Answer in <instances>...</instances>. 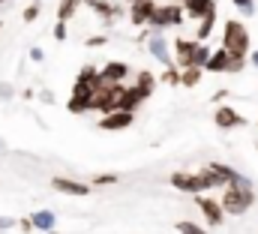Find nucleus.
I'll list each match as a JSON object with an SVG mask.
<instances>
[{
    "label": "nucleus",
    "instance_id": "nucleus-33",
    "mask_svg": "<svg viewBox=\"0 0 258 234\" xmlns=\"http://www.w3.org/2000/svg\"><path fill=\"white\" fill-rule=\"evenodd\" d=\"M18 225V219H12V216H0V231H6V228H15Z\"/></svg>",
    "mask_w": 258,
    "mask_h": 234
},
{
    "label": "nucleus",
    "instance_id": "nucleus-20",
    "mask_svg": "<svg viewBox=\"0 0 258 234\" xmlns=\"http://www.w3.org/2000/svg\"><path fill=\"white\" fill-rule=\"evenodd\" d=\"M201 75H204L201 66H183V69H180V87H198Z\"/></svg>",
    "mask_w": 258,
    "mask_h": 234
},
{
    "label": "nucleus",
    "instance_id": "nucleus-21",
    "mask_svg": "<svg viewBox=\"0 0 258 234\" xmlns=\"http://www.w3.org/2000/svg\"><path fill=\"white\" fill-rule=\"evenodd\" d=\"M84 6V0H60L57 3V21H69L75 18V12Z\"/></svg>",
    "mask_w": 258,
    "mask_h": 234
},
{
    "label": "nucleus",
    "instance_id": "nucleus-38",
    "mask_svg": "<svg viewBox=\"0 0 258 234\" xmlns=\"http://www.w3.org/2000/svg\"><path fill=\"white\" fill-rule=\"evenodd\" d=\"M225 96H228V90H216V93H213V102H222Z\"/></svg>",
    "mask_w": 258,
    "mask_h": 234
},
{
    "label": "nucleus",
    "instance_id": "nucleus-34",
    "mask_svg": "<svg viewBox=\"0 0 258 234\" xmlns=\"http://www.w3.org/2000/svg\"><path fill=\"white\" fill-rule=\"evenodd\" d=\"M18 228H21V234H33V222H30V216H27V219H18Z\"/></svg>",
    "mask_w": 258,
    "mask_h": 234
},
{
    "label": "nucleus",
    "instance_id": "nucleus-26",
    "mask_svg": "<svg viewBox=\"0 0 258 234\" xmlns=\"http://www.w3.org/2000/svg\"><path fill=\"white\" fill-rule=\"evenodd\" d=\"M39 12H42V3H39V0H33L30 6H24V12H21V21H24V24H33V21L39 18Z\"/></svg>",
    "mask_w": 258,
    "mask_h": 234
},
{
    "label": "nucleus",
    "instance_id": "nucleus-30",
    "mask_svg": "<svg viewBox=\"0 0 258 234\" xmlns=\"http://www.w3.org/2000/svg\"><path fill=\"white\" fill-rule=\"evenodd\" d=\"M243 15H255V0H231Z\"/></svg>",
    "mask_w": 258,
    "mask_h": 234
},
{
    "label": "nucleus",
    "instance_id": "nucleus-14",
    "mask_svg": "<svg viewBox=\"0 0 258 234\" xmlns=\"http://www.w3.org/2000/svg\"><path fill=\"white\" fill-rule=\"evenodd\" d=\"M183 12L192 21H198V18H204L210 12H216V0H183Z\"/></svg>",
    "mask_w": 258,
    "mask_h": 234
},
{
    "label": "nucleus",
    "instance_id": "nucleus-32",
    "mask_svg": "<svg viewBox=\"0 0 258 234\" xmlns=\"http://www.w3.org/2000/svg\"><path fill=\"white\" fill-rule=\"evenodd\" d=\"M66 36H69L66 21H57V24H54V39H57V42H66Z\"/></svg>",
    "mask_w": 258,
    "mask_h": 234
},
{
    "label": "nucleus",
    "instance_id": "nucleus-37",
    "mask_svg": "<svg viewBox=\"0 0 258 234\" xmlns=\"http://www.w3.org/2000/svg\"><path fill=\"white\" fill-rule=\"evenodd\" d=\"M12 96V87H6V84H0V99H9Z\"/></svg>",
    "mask_w": 258,
    "mask_h": 234
},
{
    "label": "nucleus",
    "instance_id": "nucleus-10",
    "mask_svg": "<svg viewBox=\"0 0 258 234\" xmlns=\"http://www.w3.org/2000/svg\"><path fill=\"white\" fill-rule=\"evenodd\" d=\"M126 78H129V63H120V60H108L99 69V81H105V84H120Z\"/></svg>",
    "mask_w": 258,
    "mask_h": 234
},
{
    "label": "nucleus",
    "instance_id": "nucleus-29",
    "mask_svg": "<svg viewBox=\"0 0 258 234\" xmlns=\"http://www.w3.org/2000/svg\"><path fill=\"white\" fill-rule=\"evenodd\" d=\"M243 66H246V57H240V54H231V60H228V72H231V75L243 72Z\"/></svg>",
    "mask_w": 258,
    "mask_h": 234
},
{
    "label": "nucleus",
    "instance_id": "nucleus-9",
    "mask_svg": "<svg viewBox=\"0 0 258 234\" xmlns=\"http://www.w3.org/2000/svg\"><path fill=\"white\" fill-rule=\"evenodd\" d=\"M213 123L219 129H234V126H246V117L240 114L237 108H231V105H219L213 111Z\"/></svg>",
    "mask_w": 258,
    "mask_h": 234
},
{
    "label": "nucleus",
    "instance_id": "nucleus-24",
    "mask_svg": "<svg viewBox=\"0 0 258 234\" xmlns=\"http://www.w3.org/2000/svg\"><path fill=\"white\" fill-rule=\"evenodd\" d=\"M162 81L171 84V87H180V66H177V63H168L165 72H162Z\"/></svg>",
    "mask_w": 258,
    "mask_h": 234
},
{
    "label": "nucleus",
    "instance_id": "nucleus-19",
    "mask_svg": "<svg viewBox=\"0 0 258 234\" xmlns=\"http://www.w3.org/2000/svg\"><path fill=\"white\" fill-rule=\"evenodd\" d=\"M30 222H33V231H51V228L57 225V216L42 207V210H36V213L30 216Z\"/></svg>",
    "mask_w": 258,
    "mask_h": 234
},
{
    "label": "nucleus",
    "instance_id": "nucleus-41",
    "mask_svg": "<svg viewBox=\"0 0 258 234\" xmlns=\"http://www.w3.org/2000/svg\"><path fill=\"white\" fill-rule=\"evenodd\" d=\"M126 3H138V0H126Z\"/></svg>",
    "mask_w": 258,
    "mask_h": 234
},
{
    "label": "nucleus",
    "instance_id": "nucleus-40",
    "mask_svg": "<svg viewBox=\"0 0 258 234\" xmlns=\"http://www.w3.org/2000/svg\"><path fill=\"white\" fill-rule=\"evenodd\" d=\"M45 234H60V231H54V228H51V231H45Z\"/></svg>",
    "mask_w": 258,
    "mask_h": 234
},
{
    "label": "nucleus",
    "instance_id": "nucleus-36",
    "mask_svg": "<svg viewBox=\"0 0 258 234\" xmlns=\"http://www.w3.org/2000/svg\"><path fill=\"white\" fill-rule=\"evenodd\" d=\"M39 99H42V102H54V93H51V90H39Z\"/></svg>",
    "mask_w": 258,
    "mask_h": 234
},
{
    "label": "nucleus",
    "instance_id": "nucleus-15",
    "mask_svg": "<svg viewBox=\"0 0 258 234\" xmlns=\"http://www.w3.org/2000/svg\"><path fill=\"white\" fill-rule=\"evenodd\" d=\"M195 45H198V39H183V36H180V39H174V54H177V57H174V63H177L180 69L192 63Z\"/></svg>",
    "mask_w": 258,
    "mask_h": 234
},
{
    "label": "nucleus",
    "instance_id": "nucleus-13",
    "mask_svg": "<svg viewBox=\"0 0 258 234\" xmlns=\"http://www.w3.org/2000/svg\"><path fill=\"white\" fill-rule=\"evenodd\" d=\"M84 6H90V9H93L99 18H105V21L123 15V6H120V3H111V0H84Z\"/></svg>",
    "mask_w": 258,
    "mask_h": 234
},
{
    "label": "nucleus",
    "instance_id": "nucleus-39",
    "mask_svg": "<svg viewBox=\"0 0 258 234\" xmlns=\"http://www.w3.org/2000/svg\"><path fill=\"white\" fill-rule=\"evenodd\" d=\"M249 63H252V66H258V51H252V54H249Z\"/></svg>",
    "mask_w": 258,
    "mask_h": 234
},
{
    "label": "nucleus",
    "instance_id": "nucleus-31",
    "mask_svg": "<svg viewBox=\"0 0 258 234\" xmlns=\"http://www.w3.org/2000/svg\"><path fill=\"white\" fill-rule=\"evenodd\" d=\"M105 42H108V36H102V33H96V36H87V39H84V45H87V48H99V45H105Z\"/></svg>",
    "mask_w": 258,
    "mask_h": 234
},
{
    "label": "nucleus",
    "instance_id": "nucleus-5",
    "mask_svg": "<svg viewBox=\"0 0 258 234\" xmlns=\"http://www.w3.org/2000/svg\"><path fill=\"white\" fill-rule=\"evenodd\" d=\"M93 87H96V84H87V81H78V78H75V84H72V96H69V102H66L69 114H84V111H90Z\"/></svg>",
    "mask_w": 258,
    "mask_h": 234
},
{
    "label": "nucleus",
    "instance_id": "nucleus-44",
    "mask_svg": "<svg viewBox=\"0 0 258 234\" xmlns=\"http://www.w3.org/2000/svg\"><path fill=\"white\" fill-rule=\"evenodd\" d=\"M177 3H183V0H177Z\"/></svg>",
    "mask_w": 258,
    "mask_h": 234
},
{
    "label": "nucleus",
    "instance_id": "nucleus-22",
    "mask_svg": "<svg viewBox=\"0 0 258 234\" xmlns=\"http://www.w3.org/2000/svg\"><path fill=\"white\" fill-rule=\"evenodd\" d=\"M213 24H216V12H210V15L198 18V30H195V39H198V42H204V39L213 33Z\"/></svg>",
    "mask_w": 258,
    "mask_h": 234
},
{
    "label": "nucleus",
    "instance_id": "nucleus-12",
    "mask_svg": "<svg viewBox=\"0 0 258 234\" xmlns=\"http://www.w3.org/2000/svg\"><path fill=\"white\" fill-rule=\"evenodd\" d=\"M51 186L57 189V192H63V195H75V198H84V195H90V183H78V180H69V177H54L51 180Z\"/></svg>",
    "mask_w": 258,
    "mask_h": 234
},
{
    "label": "nucleus",
    "instance_id": "nucleus-42",
    "mask_svg": "<svg viewBox=\"0 0 258 234\" xmlns=\"http://www.w3.org/2000/svg\"><path fill=\"white\" fill-rule=\"evenodd\" d=\"M3 3H6V0H0V6H3Z\"/></svg>",
    "mask_w": 258,
    "mask_h": 234
},
{
    "label": "nucleus",
    "instance_id": "nucleus-16",
    "mask_svg": "<svg viewBox=\"0 0 258 234\" xmlns=\"http://www.w3.org/2000/svg\"><path fill=\"white\" fill-rule=\"evenodd\" d=\"M228 60H231V51L216 48V51H210V60L204 63V72H228Z\"/></svg>",
    "mask_w": 258,
    "mask_h": 234
},
{
    "label": "nucleus",
    "instance_id": "nucleus-1",
    "mask_svg": "<svg viewBox=\"0 0 258 234\" xmlns=\"http://www.w3.org/2000/svg\"><path fill=\"white\" fill-rule=\"evenodd\" d=\"M168 183L177 189V192H189V195H201V192H210L216 186H225L222 177L210 168H201V171H174L168 177Z\"/></svg>",
    "mask_w": 258,
    "mask_h": 234
},
{
    "label": "nucleus",
    "instance_id": "nucleus-3",
    "mask_svg": "<svg viewBox=\"0 0 258 234\" xmlns=\"http://www.w3.org/2000/svg\"><path fill=\"white\" fill-rule=\"evenodd\" d=\"M222 48L231 51V54H240V57L249 54V30H246L243 21H237V18L225 21V27H222Z\"/></svg>",
    "mask_w": 258,
    "mask_h": 234
},
{
    "label": "nucleus",
    "instance_id": "nucleus-28",
    "mask_svg": "<svg viewBox=\"0 0 258 234\" xmlns=\"http://www.w3.org/2000/svg\"><path fill=\"white\" fill-rule=\"evenodd\" d=\"M111 183H117V174H111V171H105V174H96L90 180V186H111Z\"/></svg>",
    "mask_w": 258,
    "mask_h": 234
},
{
    "label": "nucleus",
    "instance_id": "nucleus-35",
    "mask_svg": "<svg viewBox=\"0 0 258 234\" xmlns=\"http://www.w3.org/2000/svg\"><path fill=\"white\" fill-rule=\"evenodd\" d=\"M30 60H36V63L45 60V51H42V48H30Z\"/></svg>",
    "mask_w": 258,
    "mask_h": 234
},
{
    "label": "nucleus",
    "instance_id": "nucleus-17",
    "mask_svg": "<svg viewBox=\"0 0 258 234\" xmlns=\"http://www.w3.org/2000/svg\"><path fill=\"white\" fill-rule=\"evenodd\" d=\"M141 102H144V96L138 93V87H126V84H123V93H120V99H117V108H123V111H135Z\"/></svg>",
    "mask_w": 258,
    "mask_h": 234
},
{
    "label": "nucleus",
    "instance_id": "nucleus-25",
    "mask_svg": "<svg viewBox=\"0 0 258 234\" xmlns=\"http://www.w3.org/2000/svg\"><path fill=\"white\" fill-rule=\"evenodd\" d=\"M207 60H210V48H207L204 42H198V45H195V51H192V63H189V66H201V69H204V63H207Z\"/></svg>",
    "mask_w": 258,
    "mask_h": 234
},
{
    "label": "nucleus",
    "instance_id": "nucleus-18",
    "mask_svg": "<svg viewBox=\"0 0 258 234\" xmlns=\"http://www.w3.org/2000/svg\"><path fill=\"white\" fill-rule=\"evenodd\" d=\"M135 87H138V93H141L144 99H150V93L156 90V75H153L150 69H141V72L135 75Z\"/></svg>",
    "mask_w": 258,
    "mask_h": 234
},
{
    "label": "nucleus",
    "instance_id": "nucleus-6",
    "mask_svg": "<svg viewBox=\"0 0 258 234\" xmlns=\"http://www.w3.org/2000/svg\"><path fill=\"white\" fill-rule=\"evenodd\" d=\"M135 123V111H123V108H114V111H108V114L99 117V129L102 132H120V129H129Z\"/></svg>",
    "mask_w": 258,
    "mask_h": 234
},
{
    "label": "nucleus",
    "instance_id": "nucleus-27",
    "mask_svg": "<svg viewBox=\"0 0 258 234\" xmlns=\"http://www.w3.org/2000/svg\"><path fill=\"white\" fill-rule=\"evenodd\" d=\"M177 231L180 234H207L198 222H189V219H180V222H177Z\"/></svg>",
    "mask_w": 258,
    "mask_h": 234
},
{
    "label": "nucleus",
    "instance_id": "nucleus-8",
    "mask_svg": "<svg viewBox=\"0 0 258 234\" xmlns=\"http://www.w3.org/2000/svg\"><path fill=\"white\" fill-rule=\"evenodd\" d=\"M147 51H150L153 57L159 60L162 66H168V63H174V60H171V45L165 42V36H162V30H153V33L147 36Z\"/></svg>",
    "mask_w": 258,
    "mask_h": 234
},
{
    "label": "nucleus",
    "instance_id": "nucleus-11",
    "mask_svg": "<svg viewBox=\"0 0 258 234\" xmlns=\"http://www.w3.org/2000/svg\"><path fill=\"white\" fill-rule=\"evenodd\" d=\"M153 9H156V0H138V3H129V24L144 27V24L150 21Z\"/></svg>",
    "mask_w": 258,
    "mask_h": 234
},
{
    "label": "nucleus",
    "instance_id": "nucleus-2",
    "mask_svg": "<svg viewBox=\"0 0 258 234\" xmlns=\"http://www.w3.org/2000/svg\"><path fill=\"white\" fill-rule=\"evenodd\" d=\"M219 204H222L225 216H243L255 204V189L252 186H225Z\"/></svg>",
    "mask_w": 258,
    "mask_h": 234
},
{
    "label": "nucleus",
    "instance_id": "nucleus-7",
    "mask_svg": "<svg viewBox=\"0 0 258 234\" xmlns=\"http://www.w3.org/2000/svg\"><path fill=\"white\" fill-rule=\"evenodd\" d=\"M195 204H198V210H201V216L207 219V225H222L225 222V210H222V204L216 201V198H210V195H195Z\"/></svg>",
    "mask_w": 258,
    "mask_h": 234
},
{
    "label": "nucleus",
    "instance_id": "nucleus-23",
    "mask_svg": "<svg viewBox=\"0 0 258 234\" xmlns=\"http://www.w3.org/2000/svg\"><path fill=\"white\" fill-rule=\"evenodd\" d=\"M78 81H87V84H99V69L93 66V63H87V66H81L78 69V75H75Z\"/></svg>",
    "mask_w": 258,
    "mask_h": 234
},
{
    "label": "nucleus",
    "instance_id": "nucleus-4",
    "mask_svg": "<svg viewBox=\"0 0 258 234\" xmlns=\"http://www.w3.org/2000/svg\"><path fill=\"white\" fill-rule=\"evenodd\" d=\"M183 21H186V12H183L180 3H156L147 27L150 30H165V27H180Z\"/></svg>",
    "mask_w": 258,
    "mask_h": 234
},
{
    "label": "nucleus",
    "instance_id": "nucleus-43",
    "mask_svg": "<svg viewBox=\"0 0 258 234\" xmlns=\"http://www.w3.org/2000/svg\"><path fill=\"white\" fill-rule=\"evenodd\" d=\"M0 30H3V24H0Z\"/></svg>",
    "mask_w": 258,
    "mask_h": 234
}]
</instances>
